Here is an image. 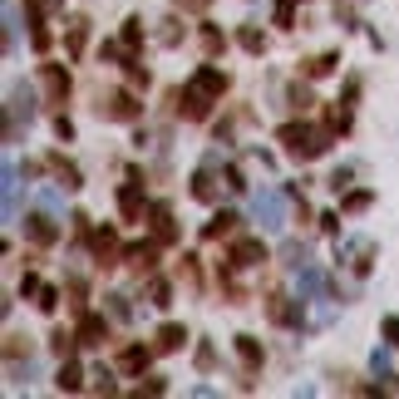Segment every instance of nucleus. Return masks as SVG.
I'll return each mask as SVG.
<instances>
[{
  "label": "nucleus",
  "instance_id": "nucleus-36",
  "mask_svg": "<svg viewBox=\"0 0 399 399\" xmlns=\"http://www.w3.org/2000/svg\"><path fill=\"white\" fill-rule=\"evenodd\" d=\"M197 365H202V370H212V365H217V350H212V345H202V350H197Z\"/></svg>",
  "mask_w": 399,
  "mask_h": 399
},
{
  "label": "nucleus",
  "instance_id": "nucleus-19",
  "mask_svg": "<svg viewBox=\"0 0 399 399\" xmlns=\"http://www.w3.org/2000/svg\"><path fill=\"white\" fill-rule=\"evenodd\" d=\"M232 222H237L232 212H217V217H212V222L202 227V237H227V232H232Z\"/></svg>",
  "mask_w": 399,
  "mask_h": 399
},
{
  "label": "nucleus",
  "instance_id": "nucleus-28",
  "mask_svg": "<svg viewBox=\"0 0 399 399\" xmlns=\"http://www.w3.org/2000/svg\"><path fill=\"white\" fill-rule=\"evenodd\" d=\"M384 345H399V316H384Z\"/></svg>",
  "mask_w": 399,
  "mask_h": 399
},
{
  "label": "nucleus",
  "instance_id": "nucleus-16",
  "mask_svg": "<svg viewBox=\"0 0 399 399\" xmlns=\"http://www.w3.org/2000/svg\"><path fill=\"white\" fill-rule=\"evenodd\" d=\"M281 261H286L291 271H301V266L311 261V252H306V242H286V247H281Z\"/></svg>",
  "mask_w": 399,
  "mask_h": 399
},
{
  "label": "nucleus",
  "instance_id": "nucleus-3",
  "mask_svg": "<svg viewBox=\"0 0 399 399\" xmlns=\"http://www.w3.org/2000/svg\"><path fill=\"white\" fill-rule=\"evenodd\" d=\"M252 222L261 227V232H281V227H286V197L271 193V188H261L252 197Z\"/></svg>",
  "mask_w": 399,
  "mask_h": 399
},
{
  "label": "nucleus",
  "instance_id": "nucleus-35",
  "mask_svg": "<svg viewBox=\"0 0 399 399\" xmlns=\"http://www.w3.org/2000/svg\"><path fill=\"white\" fill-rule=\"evenodd\" d=\"M345 183H350V168H335V173H330V188L340 193V188H345Z\"/></svg>",
  "mask_w": 399,
  "mask_h": 399
},
{
  "label": "nucleus",
  "instance_id": "nucleus-14",
  "mask_svg": "<svg viewBox=\"0 0 399 399\" xmlns=\"http://www.w3.org/2000/svg\"><path fill=\"white\" fill-rule=\"evenodd\" d=\"M183 340H188V335H183V325H163L153 345H158V350H183Z\"/></svg>",
  "mask_w": 399,
  "mask_h": 399
},
{
  "label": "nucleus",
  "instance_id": "nucleus-6",
  "mask_svg": "<svg viewBox=\"0 0 399 399\" xmlns=\"http://www.w3.org/2000/svg\"><path fill=\"white\" fill-rule=\"evenodd\" d=\"M44 94H49L54 104H65V94H70V74H65L60 65H44Z\"/></svg>",
  "mask_w": 399,
  "mask_h": 399
},
{
  "label": "nucleus",
  "instance_id": "nucleus-11",
  "mask_svg": "<svg viewBox=\"0 0 399 399\" xmlns=\"http://www.w3.org/2000/svg\"><path fill=\"white\" fill-rule=\"evenodd\" d=\"M193 197H197V202H212V197H217V178H212V168H202V173L193 178Z\"/></svg>",
  "mask_w": 399,
  "mask_h": 399
},
{
  "label": "nucleus",
  "instance_id": "nucleus-24",
  "mask_svg": "<svg viewBox=\"0 0 399 399\" xmlns=\"http://www.w3.org/2000/svg\"><path fill=\"white\" fill-rule=\"evenodd\" d=\"M138 40H143V20H129L124 25V49H138Z\"/></svg>",
  "mask_w": 399,
  "mask_h": 399
},
{
  "label": "nucleus",
  "instance_id": "nucleus-20",
  "mask_svg": "<svg viewBox=\"0 0 399 399\" xmlns=\"http://www.w3.org/2000/svg\"><path fill=\"white\" fill-rule=\"evenodd\" d=\"M153 222H158V242H173V212H168L163 202L153 207Z\"/></svg>",
  "mask_w": 399,
  "mask_h": 399
},
{
  "label": "nucleus",
  "instance_id": "nucleus-4",
  "mask_svg": "<svg viewBox=\"0 0 399 399\" xmlns=\"http://www.w3.org/2000/svg\"><path fill=\"white\" fill-rule=\"evenodd\" d=\"M20 119H25V124L35 119V99H30V89H25V84H15V89H10V124H6V133H10V138L20 133Z\"/></svg>",
  "mask_w": 399,
  "mask_h": 399
},
{
  "label": "nucleus",
  "instance_id": "nucleus-15",
  "mask_svg": "<svg viewBox=\"0 0 399 399\" xmlns=\"http://www.w3.org/2000/svg\"><path fill=\"white\" fill-rule=\"evenodd\" d=\"M237 355H242V365H247V370H256V365H261V345H256L252 335H237Z\"/></svg>",
  "mask_w": 399,
  "mask_h": 399
},
{
  "label": "nucleus",
  "instance_id": "nucleus-29",
  "mask_svg": "<svg viewBox=\"0 0 399 399\" xmlns=\"http://www.w3.org/2000/svg\"><path fill=\"white\" fill-rule=\"evenodd\" d=\"M49 340H54V350H60V355H70V350H74V335H65V330H54Z\"/></svg>",
  "mask_w": 399,
  "mask_h": 399
},
{
  "label": "nucleus",
  "instance_id": "nucleus-26",
  "mask_svg": "<svg viewBox=\"0 0 399 399\" xmlns=\"http://www.w3.org/2000/svg\"><path fill=\"white\" fill-rule=\"evenodd\" d=\"M94 247H99V256L108 261V256H113V247H119V242H113V232H99V237H94Z\"/></svg>",
  "mask_w": 399,
  "mask_h": 399
},
{
  "label": "nucleus",
  "instance_id": "nucleus-31",
  "mask_svg": "<svg viewBox=\"0 0 399 399\" xmlns=\"http://www.w3.org/2000/svg\"><path fill=\"white\" fill-rule=\"evenodd\" d=\"M40 306L54 311V306H60V291H54V286H40Z\"/></svg>",
  "mask_w": 399,
  "mask_h": 399
},
{
  "label": "nucleus",
  "instance_id": "nucleus-12",
  "mask_svg": "<svg viewBox=\"0 0 399 399\" xmlns=\"http://www.w3.org/2000/svg\"><path fill=\"white\" fill-rule=\"evenodd\" d=\"M119 207H124L129 222H138V217H143V193H138V188H124V193H119Z\"/></svg>",
  "mask_w": 399,
  "mask_h": 399
},
{
  "label": "nucleus",
  "instance_id": "nucleus-8",
  "mask_svg": "<svg viewBox=\"0 0 399 399\" xmlns=\"http://www.w3.org/2000/svg\"><path fill=\"white\" fill-rule=\"evenodd\" d=\"M104 335H108L104 316H84V325H79V345H104Z\"/></svg>",
  "mask_w": 399,
  "mask_h": 399
},
{
  "label": "nucleus",
  "instance_id": "nucleus-22",
  "mask_svg": "<svg viewBox=\"0 0 399 399\" xmlns=\"http://www.w3.org/2000/svg\"><path fill=\"white\" fill-rule=\"evenodd\" d=\"M370 370H375L380 380H389V375H394V365H389V350H375V355H370Z\"/></svg>",
  "mask_w": 399,
  "mask_h": 399
},
{
  "label": "nucleus",
  "instance_id": "nucleus-7",
  "mask_svg": "<svg viewBox=\"0 0 399 399\" xmlns=\"http://www.w3.org/2000/svg\"><path fill=\"white\" fill-rule=\"evenodd\" d=\"M320 286H325V276H320V266H311V261H306V266L296 271V291H301V301H311V296H316Z\"/></svg>",
  "mask_w": 399,
  "mask_h": 399
},
{
  "label": "nucleus",
  "instance_id": "nucleus-23",
  "mask_svg": "<svg viewBox=\"0 0 399 399\" xmlns=\"http://www.w3.org/2000/svg\"><path fill=\"white\" fill-rule=\"evenodd\" d=\"M84 40H89V30H84V20H70V49H74V54L84 49Z\"/></svg>",
  "mask_w": 399,
  "mask_h": 399
},
{
  "label": "nucleus",
  "instance_id": "nucleus-1",
  "mask_svg": "<svg viewBox=\"0 0 399 399\" xmlns=\"http://www.w3.org/2000/svg\"><path fill=\"white\" fill-rule=\"evenodd\" d=\"M222 89H227V74H222L217 65H202V70L183 84V94H178V113H183V119H207V104L222 99Z\"/></svg>",
  "mask_w": 399,
  "mask_h": 399
},
{
  "label": "nucleus",
  "instance_id": "nucleus-17",
  "mask_svg": "<svg viewBox=\"0 0 399 399\" xmlns=\"http://www.w3.org/2000/svg\"><path fill=\"white\" fill-rule=\"evenodd\" d=\"M15 183H20V168L6 163V217H10V222H15Z\"/></svg>",
  "mask_w": 399,
  "mask_h": 399
},
{
  "label": "nucleus",
  "instance_id": "nucleus-25",
  "mask_svg": "<svg viewBox=\"0 0 399 399\" xmlns=\"http://www.w3.org/2000/svg\"><path fill=\"white\" fill-rule=\"evenodd\" d=\"M54 173H60V183H65V188H79V173H74L70 163H60V158H54Z\"/></svg>",
  "mask_w": 399,
  "mask_h": 399
},
{
  "label": "nucleus",
  "instance_id": "nucleus-21",
  "mask_svg": "<svg viewBox=\"0 0 399 399\" xmlns=\"http://www.w3.org/2000/svg\"><path fill=\"white\" fill-rule=\"evenodd\" d=\"M335 65H340V60H335V54H316V60L306 65V74H311V79H320V74H330Z\"/></svg>",
  "mask_w": 399,
  "mask_h": 399
},
{
  "label": "nucleus",
  "instance_id": "nucleus-9",
  "mask_svg": "<svg viewBox=\"0 0 399 399\" xmlns=\"http://www.w3.org/2000/svg\"><path fill=\"white\" fill-rule=\"evenodd\" d=\"M119 370H124V375H143V370H148V350H143V345H129V350L119 355Z\"/></svg>",
  "mask_w": 399,
  "mask_h": 399
},
{
  "label": "nucleus",
  "instance_id": "nucleus-5",
  "mask_svg": "<svg viewBox=\"0 0 399 399\" xmlns=\"http://www.w3.org/2000/svg\"><path fill=\"white\" fill-rule=\"evenodd\" d=\"M232 261H237V266H261V261H266V247H261V237H242V242L232 247Z\"/></svg>",
  "mask_w": 399,
  "mask_h": 399
},
{
  "label": "nucleus",
  "instance_id": "nucleus-34",
  "mask_svg": "<svg viewBox=\"0 0 399 399\" xmlns=\"http://www.w3.org/2000/svg\"><path fill=\"white\" fill-rule=\"evenodd\" d=\"M148 296H153V306H168V281H153Z\"/></svg>",
  "mask_w": 399,
  "mask_h": 399
},
{
  "label": "nucleus",
  "instance_id": "nucleus-18",
  "mask_svg": "<svg viewBox=\"0 0 399 399\" xmlns=\"http://www.w3.org/2000/svg\"><path fill=\"white\" fill-rule=\"evenodd\" d=\"M54 384H60V389H79L84 384V375H79V365L65 355V365H60V380H54Z\"/></svg>",
  "mask_w": 399,
  "mask_h": 399
},
{
  "label": "nucleus",
  "instance_id": "nucleus-33",
  "mask_svg": "<svg viewBox=\"0 0 399 399\" xmlns=\"http://www.w3.org/2000/svg\"><path fill=\"white\" fill-rule=\"evenodd\" d=\"M296 20V10H291V0H281V6H276V25H291Z\"/></svg>",
  "mask_w": 399,
  "mask_h": 399
},
{
  "label": "nucleus",
  "instance_id": "nucleus-2",
  "mask_svg": "<svg viewBox=\"0 0 399 399\" xmlns=\"http://www.w3.org/2000/svg\"><path fill=\"white\" fill-rule=\"evenodd\" d=\"M276 138H281V148H286L291 158H320L325 153V133L311 129V124H286Z\"/></svg>",
  "mask_w": 399,
  "mask_h": 399
},
{
  "label": "nucleus",
  "instance_id": "nucleus-27",
  "mask_svg": "<svg viewBox=\"0 0 399 399\" xmlns=\"http://www.w3.org/2000/svg\"><path fill=\"white\" fill-rule=\"evenodd\" d=\"M242 49H252V54H261V30H252V25H247V30H242Z\"/></svg>",
  "mask_w": 399,
  "mask_h": 399
},
{
  "label": "nucleus",
  "instance_id": "nucleus-32",
  "mask_svg": "<svg viewBox=\"0 0 399 399\" xmlns=\"http://www.w3.org/2000/svg\"><path fill=\"white\" fill-rule=\"evenodd\" d=\"M345 124H350V108L335 104V108H330V129H345Z\"/></svg>",
  "mask_w": 399,
  "mask_h": 399
},
{
  "label": "nucleus",
  "instance_id": "nucleus-37",
  "mask_svg": "<svg viewBox=\"0 0 399 399\" xmlns=\"http://www.w3.org/2000/svg\"><path fill=\"white\" fill-rule=\"evenodd\" d=\"M178 6H183V10H207L212 0H178Z\"/></svg>",
  "mask_w": 399,
  "mask_h": 399
},
{
  "label": "nucleus",
  "instance_id": "nucleus-30",
  "mask_svg": "<svg viewBox=\"0 0 399 399\" xmlns=\"http://www.w3.org/2000/svg\"><path fill=\"white\" fill-rule=\"evenodd\" d=\"M365 207H370V193H350L345 197V212H365Z\"/></svg>",
  "mask_w": 399,
  "mask_h": 399
},
{
  "label": "nucleus",
  "instance_id": "nucleus-10",
  "mask_svg": "<svg viewBox=\"0 0 399 399\" xmlns=\"http://www.w3.org/2000/svg\"><path fill=\"white\" fill-rule=\"evenodd\" d=\"M99 108H104V104H99ZM104 113H108V119H133V113H138V104H133V99H129V94H113V99H108V108H104Z\"/></svg>",
  "mask_w": 399,
  "mask_h": 399
},
{
  "label": "nucleus",
  "instance_id": "nucleus-13",
  "mask_svg": "<svg viewBox=\"0 0 399 399\" xmlns=\"http://www.w3.org/2000/svg\"><path fill=\"white\" fill-rule=\"evenodd\" d=\"M25 232H30V242L49 247V242H54V222H49V217H30V227H25Z\"/></svg>",
  "mask_w": 399,
  "mask_h": 399
}]
</instances>
